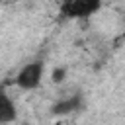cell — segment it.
<instances>
[{
	"mask_svg": "<svg viewBox=\"0 0 125 125\" xmlns=\"http://www.w3.org/2000/svg\"><path fill=\"white\" fill-rule=\"evenodd\" d=\"M102 6V0H62L61 14L64 18H88L94 12H98Z\"/></svg>",
	"mask_w": 125,
	"mask_h": 125,
	"instance_id": "cell-1",
	"label": "cell"
},
{
	"mask_svg": "<svg viewBox=\"0 0 125 125\" xmlns=\"http://www.w3.org/2000/svg\"><path fill=\"white\" fill-rule=\"evenodd\" d=\"M41 76H43V62L41 61H35V62H29L25 64L18 76H16V84L23 90H35L41 82Z\"/></svg>",
	"mask_w": 125,
	"mask_h": 125,
	"instance_id": "cell-2",
	"label": "cell"
},
{
	"mask_svg": "<svg viewBox=\"0 0 125 125\" xmlns=\"http://www.w3.org/2000/svg\"><path fill=\"white\" fill-rule=\"evenodd\" d=\"M64 74H66L64 68H55V70H53V80H55V82H61V80L64 78Z\"/></svg>",
	"mask_w": 125,
	"mask_h": 125,
	"instance_id": "cell-5",
	"label": "cell"
},
{
	"mask_svg": "<svg viewBox=\"0 0 125 125\" xmlns=\"http://www.w3.org/2000/svg\"><path fill=\"white\" fill-rule=\"evenodd\" d=\"M16 119V107L12 100L0 90V123H10Z\"/></svg>",
	"mask_w": 125,
	"mask_h": 125,
	"instance_id": "cell-4",
	"label": "cell"
},
{
	"mask_svg": "<svg viewBox=\"0 0 125 125\" xmlns=\"http://www.w3.org/2000/svg\"><path fill=\"white\" fill-rule=\"evenodd\" d=\"M80 104H82L80 96L74 94V96H70V98H64V100L57 102V104L53 105V113H57V115H66V113H70V111H76V109L80 107Z\"/></svg>",
	"mask_w": 125,
	"mask_h": 125,
	"instance_id": "cell-3",
	"label": "cell"
}]
</instances>
